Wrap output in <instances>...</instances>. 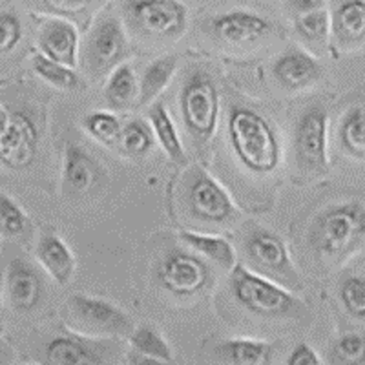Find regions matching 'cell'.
Segmentation results:
<instances>
[{
	"instance_id": "obj_1",
	"label": "cell",
	"mask_w": 365,
	"mask_h": 365,
	"mask_svg": "<svg viewBox=\"0 0 365 365\" xmlns=\"http://www.w3.org/2000/svg\"><path fill=\"white\" fill-rule=\"evenodd\" d=\"M312 252L327 262H345L365 245V205H331L312 220L307 232Z\"/></svg>"
},
{
	"instance_id": "obj_2",
	"label": "cell",
	"mask_w": 365,
	"mask_h": 365,
	"mask_svg": "<svg viewBox=\"0 0 365 365\" xmlns=\"http://www.w3.org/2000/svg\"><path fill=\"white\" fill-rule=\"evenodd\" d=\"M228 139L234 154L254 174H270L278 168L282 150L269 120L249 108L230 110Z\"/></svg>"
},
{
	"instance_id": "obj_3",
	"label": "cell",
	"mask_w": 365,
	"mask_h": 365,
	"mask_svg": "<svg viewBox=\"0 0 365 365\" xmlns=\"http://www.w3.org/2000/svg\"><path fill=\"white\" fill-rule=\"evenodd\" d=\"M230 291L245 311L263 318H298L307 312V307L282 283L237 263L230 274Z\"/></svg>"
},
{
	"instance_id": "obj_4",
	"label": "cell",
	"mask_w": 365,
	"mask_h": 365,
	"mask_svg": "<svg viewBox=\"0 0 365 365\" xmlns=\"http://www.w3.org/2000/svg\"><path fill=\"white\" fill-rule=\"evenodd\" d=\"M71 331L91 338H128L135 329L123 309L104 298L73 294L66 305Z\"/></svg>"
},
{
	"instance_id": "obj_5",
	"label": "cell",
	"mask_w": 365,
	"mask_h": 365,
	"mask_svg": "<svg viewBox=\"0 0 365 365\" xmlns=\"http://www.w3.org/2000/svg\"><path fill=\"white\" fill-rule=\"evenodd\" d=\"M182 123L195 141H208L217 128L220 93L216 84L203 71H194L181 90Z\"/></svg>"
},
{
	"instance_id": "obj_6",
	"label": "cell",
	"mask_w": 365,
	"mask_h": 365,
	"mask_svg": "<svg viewBox=\"0 0 365 365\" xmlns=\"http://www.w3.org/2000/svg\"><path fill=\"white\" fill-rule=\"evenodd\" d=\"M130 24L154 38H178L187 31L188 9L181 0H125Z\"/></svg>"
},
{
	"instance_id": "obj_7",
	"label": "cell",
	"mask_w": 365,
	"mask_h": 365,
	"mask_svg": "<svg viewBox=\"0 0 365 365\" xmlns=\"http://www.w3.org/2000/svg\"><path fill=\"white\" fill-rule=\"evenodd\" d=\"M298 166L311 174H325L329 168V113L322 104L309 106L298 117L292 135Z\"/></svg>"
},
{
	"instance_id": "obj_8",
	"label": "cell",
	"mask_w": 365,
	"mask_h": 365,
	"mask_svg": "<svg viewBox=\"0 0 365 365\" xmlns=\"http://www.w3.org/2000/svg\"><path fill=\"white\" fill-rule=\"evenodd\" d=\"M128 53L126 29L112 11H103L91 26L84 44V58L93 75L108 73L125 61Z\"/></svg>"
},
{
	"instance_id": "obj_9",
	"label": "cell",
	"mask_w": 365,
	"mask_h": 365,
	"mask_svg": "<svg viewBox=\"0 0 365 365\" xmlns=\"http://www.w3.org/2000/svg\"><path fill=\"white\" fill-rule=\"evenodd\" d=\"M212 279L210 269L194 252L174 249L158 267V282L170 294L187 298L203 292Z\"/></svg>"
},
{
	"instance_id": "obj_10",
	"label": "cell",
	"mask_w": 365,
	"mask_h": 365,
	"mask_svg": "<svg viewBox=\"0 0 365 365\" xmlns=\"http://www.w3.org/2000/svg\"><path fill=\"white\" fill-rule=\"evenodd\" d=\"M247 254L254 265L263 269V272L270 274L279 283H287L292 287L302 285V279L296 272L287 245L282 241V237L267 228H254L249 234Z\"/></svg>"
},
{
	"instance_id": "obj_11",
	"label": "cell",
	"mask_w": 365,
	"mask_h": 365,
	"mask_svg": "<svg viewBox=\"0 0 365 365\" xmlns=\"http://www.w3.org/2000/svg\"><path fill=\"white\" fill-rule=\"evenodd\" d=\"M38 148L37 126L26 113L9 115L0 133V165L9 170H24L34 163Z\"/></svg>"
},
{
	"instance_id": "obj_12",
	"label": "cell",
	"mask_w": 365,
	"mask_h": 365,
	"mask_svg": "<svg viewBox=\"0 0 365 365\" xmlns=\"http://www.w3.org/2000/svg\"><path fill=\"white\" fill-rule=\"evenodd\" d=\"M188 208L205 223H223L236 212L228 192L208 172L197 170L188 187Z\"/></svg>"
},
{
	"instance_id": "obj_13",
	"label": "cell",
	"mask_w": 365,
	"mask_h": 365,
	"mask_svg": "<svg viewBox=\"0 0 365 365\" xmlns=\"http://www.w3.org/2000/svg\"><path fill=\"white\" fill-rule=\"evenodd\" d=\"M6 294L11 307L21 314L34 312L44 296V282L34 265L17 257L6 269Z\"/></svg>"
},
{
	"instance_id": "obj_14",
	"label": "cell",
	"mask_w": 365,
	"mask_h": 365,
	"mask_svg": "<svg viewBox=\"0 0 365 365\" xmlns=\"http://www.w3.org/2000/svg\"><path fill=\"white\" fill-rule=\"evenodd\" d=\"M79 31L68 19L53 17L41 26L37 35L38 51L64 66L79 64Z\"/></svg>"
},
{
	"instance_id": "obj_15",
	"label": "cell",
	"mask_w": 365,
	"mask_h": 365,
	"mask_svg": "<svg viewBox=\"0 0 365 365\" xmlns=\"http://www.w3.org/2000/svg\"><path fill=\"white\" fill-rule=\"evenodd\" d=\"M332 44L344 51H353L365 42V0H332Z\"/></svg>"
},
{
	"instance_id": "obj_16",
	"label": "cell",
	"mask_w": 365,
	"mask_h": 365,
	"mask_svg": "<svg viewBox=\"0 0 365 365\" xmlns=\"http://www.w3.org/2000/svg\"><path fill=\"white\" fill-rule=\"evenodd\" d=\"M103 341H96L81 332L57 336L46 345L44 361L53 365H99L106 364Z\"/></svg>"
},
{
	"instance_id": "obj_17",
	"label": "cell",
	"mask_w": 365,
	"mask_h": 365,
	"mask_svg": "<svg viewBox=\"0 0 365 365\" xmlns=\"http://www.w3.org/2000/svg\"><path fill=\"white\" fill-rule=\"evenodd\" d=\"M210 29L220 41L228 44H250L265 37L272 24L249 9H232L212 19Z\"/></svg>"
},
{
	"instance_id": "obj_18",
	"label": "cell",
	"mask_w": 365,
	"mask_h": 365,
	"mask_svg": "<svg viewBox=\"0 0 365 365\" xmlns=\"http://www.w3.org/2000/svg\"><path fill=\"white\" fill-rule=\"evenodd\" d=\"M274 79L285 90H303L322 77V64L314 55L302 48H291L276 58L272 68Z\"/></svg>"
},
{
	"instance_id": "obj_19",
	"label": "cell",
	"mask_w": 365,
	"mask_h": 365,
	"mask_svg": "<svg viewBox=\"0 0 365 365\" xmlns=\"http://www.w3.org/2000/svg\"><path fill=\"white\" fill-rule=\"evenodd\" d=\"M101 165L77 145H68L64 152L63 187L68 195H84L99 182Z\"/></svg>"
},
{
	"instance_id": "obj_20",
	"label": "cell",
	"mask_w": 365,
	"mask_h": 365,
	"mask_svg": "<svg viewBox=\"0 0 365 365\" xmlns=\"http://www.w3.org/2000/svg\"><path fill=\"white\" fill-rule=\"evenodd\" d=\"M38 265L57 285H68L75 274V257L63 237L44 232L35 247Z\"/></svg>"
},
{
	"instance_id": "obj_21",
	"label": "cell",
	"mask_w": 365,
	"mask_h": 365,
	"mask_svg": "<svg viewBox=\"0 0 365 365\" xmlns=\"http://www.w3.org/2000/svg\"><path fill=\"white\" fill-rule=\"evenodd\" d=\"M130 353L128 364L133 365H159L174 360L170 344L165 340L154 325H141L128 336Z\"/></svg>"
},
{
	"instance_id": "obj_22",
	"label": "cell",
	"mask_w": 365,
	"mask_h": 365,
	"mask_svg": "<svg viewBox=\"0 0 365 365\" xmlns=\"http://www.w3.org/2000/svg\"><path fill=\"white\" fill-rule=\"evenodd\" d=\"M175 70H178V57L175 55H163V57L152 61L141 75L137 104L148 106V104L154 103L161 96V91L174 79Z\"/></svg>"
},
{
	"instance_id": "obj_23",
	"label": "cell",
	"mask_w": 365,
	"mask_h": 365,
	"mask_svg": "<svg viewBox=\"0 0 365 365\" xmlns=\"http://www.w3.org/2000/svg\"><path fill=\"white\" fill-rule=\"evenodd\" d=\"M139 97V83L135 71L128 63H120L110 71L104 84V101L113 110H126Z\"/></svg>"
},
{
	"instance_id": "obj_24",
	"label": "cell",
	"mask_w": 365,
	"mask_h": 365,
	"mask_svg": "<svg viewBox=\"0 0 365 365\" xmlns=\"http://www.w3.org/2000/svg\"><path fill=\"white\" fill-rule=\"evenodd\" d=\"M274 345L265 340L252 338H234L217 347V354L225 361L234 365H263L272 358Z\"/></svg>"
},
{
	"instance_id": "obj_25",
	"label": "cell",
	"mask_w": 365,
	"mask_h": 365,
	"mask_svg": "<svg viewBox=\"0 0 365 365\" xmlns=\"http://www.w3.org/2000/svg\"><path fill=\"white\" fill-rule=\"evenodd\" d=\"M179 237L195 254L208 257L223 269L232 270L236 267V250L230 245V241H227L225 237L214 236V234L192 232V230H182Z\"/></svg>"
},
{
	"instance_id": "obj_26",
	"label": "cell",
	"mask_w": 365,
	"mask_h": 365,
	"mask_svg": "<svg viewBox=\"0 0 365 365\" xmlns=\"http://www.w3.org/2000/svg\"><path fill=\"white\" fill-rule=\"evenodd\" d=\"M150 125L154 128L155 141L161 145L165 150V154L178 165H185L187 163V155H185V148L179 139L178 128H175L174 120H172L170 113L165 108L163 103H155L148 112Z\"/></svg>"
},
{
	"instance_id": "obj_27",
	"label": "cell",
	"mask_w": 365,
	"mask_h": 365,
	"mask_svg": "<svg viewBox=\"0 0 365 365\" xmlns=\"http://www.w3.org/2000/svg\"><path fill=\"white\" fill-rule=\"evenodd\" d=\"M338 141L345 155L365 161V106H353L344 113L338 128Z\"/></svg>"
},
{
	"instance_id": "obj_28",
	"label": "cell",
	"mask_w": 365,
	"mask_h": 365,
	"mask_svg": "<svg viewBox=\"0 0 365 365\" xmlns=\"http://www.w3.org/2000/svg\"><path fill=\"white\" fill-rule=\"evenodd\" d=\"M31 232V221L24 208L11 195L0 192V236L9 241L26 240Z\"/></svg>"
},
{
	"instance_id": "obj_29",
	"label": "cell",
	"mask_w": 365,
	"mask_h": 365,
	"mask_svg": "<svg viewBox=\"0 0 365 365\" xmlns=\"http://www.w3.org/2000/svg\"><path fill=\"white\" fill-rule=\"evenodd\" d=\"M294 21L296 34L311 46H327L329 37H331V17L329 9L322 8L316 11L305 13L299 17L292 19Z\"/></svg>"
},
{
	"instance_id": "obj_30",
	"label": "cell",
	"mask_w": 365,
	"mask_h": 365,
	"mask_svg": "<svg viewBox=\"0 0 365 365\" xmlns=\"http://www.w3.org/2000/svg\"><path fill=\"white\" fill-rule=\"evenodd\" d=\"M120 148L133 158H143L152 152L155 145V133L152 125L143 119H132L123 126L120 132Z\"/></svg>"
},
{
	"instance_id": "obj_31",
	"label": "cell",
	"mask_w": 365,
	"mask_h": 365,
	"mask_svg": "<svg viewBox=\"0 0 365 365\" xmlns=\"http://www.w3.org/2000/svg\"><path fill=\"white\" fill-rule=\"evenodd\" d=\"M31 66L44 83L51 84L58 90H73L79 86V77L75 73V68L64 66L57 61L48 58L46 55L35 53L31 58Z\"/></svg>"
},
{
	"instance_id": "obj_32",
	"label": "cell",
	"mask_w": 365,
	"mask_h": 365,
	"mask_svg": "<svg viewBox=\"0 0 365 365\" xmlns=\"http://www.w3.org/2000/svg\"><path fill=\"white\" fill-rule=\"evenodd\" d=\"M84 130L104 146H117L120 141L123 125L110 112H91L83 120Z\"/></svg>"
},
{
	"instance_id": "obj_33",
	"label": "cell",
	"mask_w": 365,
	"mask_h": 365,
	"mask_svg": "<svg viewBox=\"0 0 365 365\" xmlns=\"http://www.w3.org/2000/svg\"><path fill=\"white\" fill-rule=\"evenodd\" d=\"M329 361L334 365H364L365 334L351 332L338 338L329 351Z\"/></svg>"
},
{
	"instance_id": "obj_34",
	"label": "cell",
	"mask_w": 365,
	"mask_h": 365,
	"mask_svg": "<svg viewBox=\"0 0 365 365\" xmlns=\"http://www.w3.org/2000/svg\"><path fill=\"white\" fill-rule=\"evenodd\" d=\"M104 0H35L41 11L61 19H84Z\"/></svg>"
},
{
	"instance_id": "obj_35",
	"label": "cell",
	"mask_w": 365,
	"mask_h": 365,
	"mask_svg": "<svg viewBox=\"0 0 365 365\" xmlns=\"http://www.w3.org/2000/svg\"><path fill=\"white\" fill-rule=\"evenodd\" d=\"M340 299L347 314L353 318H365V278L349 276L340 285Z\"/></svg>"
},
{
	"instance_id": "obj_36",
	"label": "cell",
	"mask_w": 365,
	"mask_h": 365,
	"mask_svg": "<svg viewBox=\"0 0 365 365\" xmlns=\"http://www.w3.org/2000/svg\"><path fill=\"white\" fill-rule=\"evenodd\" d=\"M22 22L13 11H0V55L13 51L21 42Z\"/></svg>"
},
{
	"instance_id": "obj_37",
	"label": "cell",
	"mask_w": 365,
	"mask_h": 365,
	"mask_svg": "<svg viewBox=\"0 0 365 365\" xmlns=\"http://www.w3.org/2000/svg\"><path fill=\"white\" fill-rule=\"evenodd\" d=\"M318 353L307 344H298L291 351L289 358H287V365H319Z\"/></svg>"
},
{
	"instance_id": "obj_38",
	"label": "cell",
	"mask_w": 365,
	"mask_h": 365,
	"mask_svg": "<svg viewBox=\"0 0 365 365\" xmlns=\"http://www.w3.org/2000/svg\"><path fill=\"white\" fill-rule=\"evenodd\" d=\"M285 11L292 19L305 15V13L316 11V9L327 8V0H283Z\"/></svg>"
},
{
	"instance_id": "obj_39",
	"label": "cell",
	"mask_w": 365,
	"mask_h": 365,
	"mask_svg": "<svg viewBox=\"0 0 365 365\" xmlns=\"http://www.w3.org/2000/svg\"><path fill=\"white\" fill-rule=\"evenodd\" d=\"M13 361V353L9 345L6 344V340L0 336V365H6V364H11Z\"/></svg>"
},
{
	"instance_id": "obj_40",
	"label": "cell",
	"mask_w": 365,
	"mask_h": 365,
	"mask_svg": "<svg viewBox=\"0 0 365 365\" xmlns=\"http://www.w3.org/2000/svg\"><path fill=\"white\" fill-rule=\"evenodd\" d=\"M8 120H9V113H8V110L2 108V106H0V133L4 132L6 125H8Z\"/></svg>"
},
{
	"instance_id": "obj_41",
	"label": "cell",
	"mask_w": 365,
	"mask_h": 365,
	"mask_svg": "<svg viewBox=\"0 0 365 365\" xmlns=\"http://www.w3.org/2000/svg\"><path fill=\"white\" fill-rule=\"evenodd\" d=\"M4 291H6V274L0 270V311H2V303H4Z\"/></svg>"
}]
</instances>
